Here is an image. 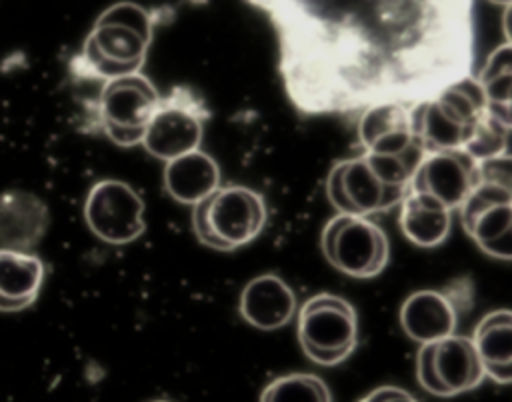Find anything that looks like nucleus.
<instances>
[{"label": "nucleus", "instance_id": "obj_1", "mask_svg": "<svg viewBox=\"0 0 512 402\" xmlns=\"http://www.w3.org/2000/svg\"><path fill=\"white\" fill-rule=\"evenodd\" d=\"M268 16L278 72L306 116L418 106L472 76L474 0H246Z\"/></svg>", "mask_w": 512, "mask_h": 402}, {"label": "nucleus", "instance_id": "obj_2", "mask_svg": "<svg viewBox=\"0 0 512 402\" xmlns=\"http://www.w3.org/2000/svg\"><path fill=\"white\" fill-rule=\"evenodd\" d=\"M414 128L424 152L464 150L476 160L502 154L508 132L488 110L474 76H466L418 104Z\"/></svg>", "mask_w": 512, "mask_h": 402}, {"label": "nucleus", "instance_id": "obj_3", "mask_svg": "<svg viewBox=\"0 0 512 402\" xmlns=\"http://www.w3.org/2000/svg\"><path fill=\"white\" fill-rule=\"evenodd\" d=\"M156 14L136 2L108 6L92 24L74 58V72L102 82L136 74L152 42Z\"/></svg>", "mask_w": 512, "mask_h": 402}, {"label": "nucleus", "instance_id": "obj_4", "mask_svg": "<svg viewBox=\"0 0 512 402\" xmlns=\"http://www.w3.org/2000/svg\"><path fill=\"white\" fill-rule=\"evenodd\" d=\"M266 224L264 198L248 186H220L192 206L196 238L214 250H234L250 244Z\"/></svg>", "mask_w": 512, "mask_h": 402}, {"label": "nucleus", "instance_id": "obj_5", "mask_svg": "<svg viewBox=\"0 0 512 402\" xmlns=\"http://www.w3.org/2000/svg\"><path fill=\"white\" fill-rule=\"evenodd\" d=\"M298 342L320 366L344 362L358 344V316L342 296L320 292L298 308Z\"/></svg>", "mask_w": 512, "mask_h": 402}, {"label": "nucleus", "instance_id": "obj_6", "mask_svg": "<svg viewBox=\"0 0 512 402\" xmlns=\"http://www.w3.org/2000/svg\"><path fill=\"white\" fill-rule=\"evenodd\" d=\"M324 258L352 278L378 276L390 260L386 232L368 216L336 214L322 230Z\"/></svg>", "mask_w": 512, "mask_h": 402}, {"label": "nucleus", "instance_id": "obj_7", "mask_svg": "<svg viewBox=\"0 0 512 402\" xmlns=\"http://www.w3.org/2000/svg\"><path fill=\"white\" fill-rule=\"evenodd\" d=\"M206 120L208 108L202 98L186 86H176L160 96L140 146L162 162L174 160L200 148Z\"/></svg>", "mask_w": 512, "mask_h": 402}, {"label": "nucleus", "instance_id": "obj_8", "mask_svg": "<svg viewBox=\"0 0 512 402\" xmlns=\"http://www.w3.org/2000/svg\"><path fill=\"white\" fill-rule=\"evenodd\" d=\"M158 102L156 86L142 72L106 80L96 102L98 126L114 144L138 146Z\"/></svg>", "mask_w": 512, "mask_h": 402}, {"label": "nucleus", "instance_id": "obj_9", "mask_svg": "<svg viewBox=\"0 0 512 402\" xmlns=\"http://www.w3.org/2000/svg\"><path fill=\"white\" fill-rule=\"evenodd\" d=\"M410 190L388 182L366 152L334 162L326 176V196L338 214L370 216L398 206Z\"/></svg>", "mask_w": 512, "mask_h": 402}, {"label": "nucleus", "instance_id": "obj_10", "mask_svg": "<svg viewBox=\"0 0 512 402\" xmlns=\"http://www.w3.org/2000/svg\"><path fill=\"white\" fill-rule=\"evenodd\" d=\"M84 220L102 242L130 244L146 228L144 202L130 184L106 178L90 188L84 202Z\"/></svg>", "mask_w": 512, "mask_h": 402}, {"label": "nucleus", "instance_id": "obj_11", "mask_svg": "<svg viewBox=\"0 0 512 402\" xmlns=\"http://www.w3.org/2000/svg\"><path fill=\"white\" fill-rule=\"evenodd\" d=\"M466 234L488 256L512 260V190L476 178V186L458 208Z\"/></svg>", "mask_w": 512, "mask_h": 402}, {"label": "nucleus", "instance_id": "obj_12", "mask_svg": "<svg viewBox=\"0 0 512 402\" xmlns=\"http://www.w3.org/2000/svg\"><path fill=\"white\" fill-rule=\"evenodd\" d=\"M470 280L460 278L446 288L412 292L400 306V324L408 338L428 344L456 334L460 310L470 300Z\"/></svg>", "mask_w": 512, "mask_h": 402}, {"label": "nucleus", "instance_id": "obj_13", "mask_svg": "<svg viewBox=\"0 0 512 402\" xmlns=\"http://www.w3.org/2000/svg\"><path fill=\"white\" fill-rule=\"evenodd\" d=\"M478 178V160L464 150H436L424 152L416 166L410 190L426 192L448 206L458 210Z\"/></svg>", "mask_w": 512, "mask_h": 402}, {"label": "nucleus", "instance_id": "obj_14", "mask_svg": "<svg viewBox=\"0 0 512 402\" xmlns=\"http://www.w3.org/2000/svg\"><path fill=\"white\" fill-rule=\"evenodd\" d=\"M414 108L398 102H384L366 108L358 116V140L364 152L422 158L424 150L414 128Z\"/></svg>", "mask_w": 512, "mask_h": 402}, {"label": "nucleus", "instance_id": "obj_15", "mask_svg": "<svg viewBox=\"0 0 512 402\" xmlns=\"http://www.w3.org/2000/svg\"><path fill=\"white\" fill-rule=\"evenodd\" d=\"M238 308L254 328L276 330L296 316L298 302L294 290L280 276L260 274L244 286Z\"/></svg>", "mask_w": 512, "mask_h": 402}, {"label": "nucleus", "instance_id": "obj_16", "mask_svg": "<svg viewBox=\"0 0 512 402\" xmlns=\"http://www.w3.org/2000/svg\"><path fill=\"white\" fill-rule=\"evenodd\" d=\"M48 230V206L28 190L0 194V248L30 252Z\"/></svg>", "mask_w": 512, "mask_h": 402}, {"label": "nucleus", "instance_id": "obj_17", "mask_svg": "<svg viewBox=\"0 0 512 402\" xmlns=\"http://www.w3.org/2000/svg\"><path fill=\"white\" fill-rule=\"evenodd\" d=\"M162 184L172 200L194 206L220 188V168L210 154L198 148L164 162Z\"/></svg>", "mask_w": 512, "mask_h": 402}, {"label": "nucleus", "instance_id": "obj_18", "mask_svg": "<svg viewBox=\"0 0 512 402\" xmlns=\"http://www.w3.org/2000/svg\"><path fill=\"white\" fill-rule=\"evenodd\" d=\"M432 362L446 398L476 388L486 376L472 338L460 334L432 342Z\"/></svg>", "mask_w": 512, "mask_h": 402}, {"label": "nucleus", "instance_id": "obj_19", "mask_svg": "<svg viewBox=\"0 0 512 402\" xmlns=\"http://www.w3.org/2000/svg\"><path fill=\"white\" fill-rule=\"evenodd\" d=\"M44 264L32 252L0 248V310L28 308L40 294Z\"/></svg>", "mask_w": 512, "mask_h": 402}, {"label": "nucleus", "instance_id": "obj_20", "mask_svg": "<svg viewBox=\"0 0 512 402\" xmlns=\"http://www.w3.org/2000/svg\"><path fill=\"white\" fill-rule=\"evenodd\" d=\"M402 234L420 248L440 246L452 228V210L426 192L410 190L400 202Z\"/></svg>", "mask_w": 512, "mask_h": 402}, {"label": "nucleus", "instance_id": "obj_21", "mask_svg": "<svg viewBox=\"0 0 512 402\" xmlns=\"http://www.w3.org/2000/svg\"><path fill=\"white\" fill-rule=\"evenodd\" d=\"M476 80L492 116L512 130V46L508 42L490 52Z\"/></svg>", "mask_w": 512, "mask_h": 402}, {"label": "nucleus", "instance_id": "obj_22", "mask_svg": "<svg viewBox=\"0 0 512 402\" xmlns=\"http://www.w3.org/2000/svg\"><path fill=\"white\" fill-rule=\"evenodd\" d=\"M472 342L484 368L512 362V310L500 308L482 316Z\"/></svg>", "mask_w": 512, "mask_h": 402}, {"label": "nucleus", "instance_id": "obj_23", "mask_svg": "<svg viewBox=\"0 0 512 402\" xmlns=\"http://www.w3.org/2000/svg\"><path fill=\"white\" fill-rule=\"evenodd\" d=\"M260 402H332V396L320 376L296 372L272 380L262 390Z\"/></svg>", "mask_w": 512, "mask_h": 402}, {"label": "nucleus", "instance_id": "obj_24", "mask_svg": "<svg viewBox=\"0 0 512 402\" xmlns=\"http://www.w3.org/2000/svg\"><path fill=\"white\" fill-rule=\"evenodd\" d=\"M358 402H420L410 392L398 386H378Z\"/></svg>", "mask_w": 512, "mask_h": 402}, {"label": "nucleus", "instance_id": "obj_25", "mask_svg": "<svg viewBox=\"0 0 512 402\" xmlns=\"http://www.w3.org/2000/svg\"><path fill=\"white\" fill-rule=\"evenodd\" d=\"M484 374L498 384H512V362L502 366H486Z\"/></svg>", "mask_w": 512, "mask_h": 402}, {"label": "nucleus", "instance_id": "obj_26", "mask_svg": "<svg viewBox=\"0 0 512 402\" xmlns=\"http://www.w3.org/2000/svg\"><path fill=\"white\" fill-rule=\"evenodd\" d=\"M502 30H504L506 42L512 46V4L504 8V16H502Z\"/></svg>", "mask_w": 512, "mask_h": 402}, {"label": "nucleus", "instance_id": "obj_27", "mask_svg": "<svg viewBox=\"0 0 512 402\" xmlns=\"http://www.w3.org/2000/svg\"><path fill=\"white\" fill-rule=\"evenodd\" d=\"M490 2H492V4H498V6H504V8L512 4V0H490Z\"/></svg>", "mask_w": 512, "mask_h": 402}, {"label": "nucleus", "instance_id": "obj_28", "mask_svg": "<svg viewBox=\"0 0 512 402\" xmlns=\"http://www.w3.org/2000/svg\"><path fill=\"white\" fill-rule=\"evenodd\" d=\"M154 402H168V400H154Z\"/></svg>", "mask_w": 512, "mask_h": 402}]
</instances>
